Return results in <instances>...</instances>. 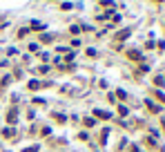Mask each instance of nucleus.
Returning a JSON list of instances; mask_svg holds the SVG:
<instances>
[{"label": "nucleus", "instance_id": "1", "mask_svg": "<svg viewBox=\"0 0 165 152\" xmlns=\"http://www.w3.org/2000/svg\"><path fill=\"white\" fill-rule=\"evenodd\" d=\"M132 32L130 29H123V32H118V34H116V38H118V40H125V38H127Z\"/></svg>", "mask_w": 165, "mask_h": 152}, {"label": "nucleus", "instance_id": "2", "mask_svg": "<svg viewBox=\"0 0 165 152\" xmlns=\"http://www.w3.org/2000/svg\"><path fill=\"white\" fill-rule=\"evenodd\" d=\"M127 56H130L132 61H138V58H141V54H138L136 49H130V52H127Z\"/></svg>", "mask_w": 165, "mask_h": 152}, {"label": "nucleus", "instance_id": "3", "mask_svg": "<svg viewBox=\"0 0 165 152\" xmlns=\"http://www.w3.org/2000/svg\"><path fill=\"white\" fill-rule=\"evenodd\" d=\"M7 119H9V123H16V119H18V112H16V110H11V112L7 114Z\"/></svg>", "mask_w": 165, "mask_h": 152}, {"label": "nucleus", "instance_id": "4", "mask_svg": "<svg viewBox=\"0 0 165 152\" xmlns=\"http://www.w3.org/2000/svg\"><path fill=\"white\" fill-rule=\"evenodd\" d=\"M96 116H101V119H109V112H103V110H94Z\"/></svg>", "mask_w": 165, "mask_h": 152}, {"label": "nucleus", "instance_id": "5", "mask_svg": "<svg viewBox=\"0 0 165 152\" xmlns=\"http://www.w3.org/2000/svg\"><path fill=\"white\" fill-rule=\"evenodd\" d=\"M85 125H87V128H94V125H96V119L87 116V119H85Z\"/></svg>", "mask_w": 165, "mask_h": 152}, {"label": "nucleus", "instance_id": "6", "mask_svg": "<svg viewBox=\"0 0 165 152\" xmlns=\"http://www.w3.org/2000/svg\"><path fill=\"white\" fill-rule=\"evenodd\" d=\"M31 29H45V25L38 23V20H34V23H31Z\"/></svg>", "mask_w": 165, "mask_h": 152}, {"label": "nucleus", "instance_id": "7", "mask_svg": "<svg viewBox=\"0 0 165 152\" xmlns=\"http://www.w3.org/2000/svg\"><path fill=\"white\" fill-rule=\"evenodd\" d=\"M29 87H31V90H38V87H40V83H38V81H29Z\"/></svg>", "mask_w": 165, "mask_h": 152}, {"label": "nucleus", "instance_id": "8", "mask_svg": "<svg viewBox=\"0 0 165 152\" xmlns=\"http://www.w3.org/2000/svg\"><path fill=\"white\" fill-rule=\"evenodd\" d=\"M2 134H5V137H11V134H14V130H11V128H5V130H2Z\"/></svg>", "mask_w": 165, "mask_h": 152}, {"label": "nucleus", "instance_id": "9", "mask_svg": "<svg viewBox=\"0 0 165 152\" xmlns=\"http://www.w3.org/2000/svg\"><path fill=\"white\" fill-rule=\"evenodd\" d=\"M5 25H7V23H5V20H0V27H5Z\"/></svg>", "mask_w": 165, "mask_h": 152}]
</instances>
